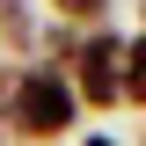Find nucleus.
<instances>
[{
	"label": "nucleus",
	"mask_w": 146,
	"mask_h": 146,
	"mask_svg": "<svg viewBox=\"0 0 146 146\" xmlns=\"http://www.w3.org/2000/svg\"><path fill=\"white\" fill-rule=\"evenodd\" d=\"M44 7H51L66 29H95V22L110 15V0H44Z\"/></svg>",
	"instance_id": "obj_5"
},
{
	"label": "nucleus",
	"mask_w": 146,
	"mask_h": 146,
	"mask_svg": "<svg viewBox=\"0 0 146 146\" xmlns=\"http://www.w3.org/2000/svg\"><path fill=\"white\" fill-rule=\"evenodd\" d=\"M139 146H146V139H139Z\"/></svg>",
	"instance_id": "obj_9"
},
{
	"label": "nucleus",
	"mask_w": 146,
	"mask_h": 146,
	"mask_svg": "<svg viewBox=\"0 0 146 146\" xmlns=\"http://www.w3.org/2000/svg\"><path fill=\"white\" fill-rule=\"evenodd\" d=\"M7 95H15V66H0V124H7Z\"/></svg>",
	"instance_id": "obj_6"
},
{
	"label": "nucleus",
	"mask_w": 146,
	"mask_h": 146,
	"mask_svg": "<svg viewBox=\"0 0 146 146\" xmlns=\"http://www.w3.org/2000/svg\"><path fill=\"white\" fill-rule=\"evenodd\" d=\"M80 146H117V139H102V131H88V139H80Z\"/></svg>",
	"instance_id": "obj_7"
},
{
	"label": "nucleus",
	"mask_w": 146,
	"mask_h": 146,
	"mask_svg": "<svg viewBox=\"0 0 146 146\" xmlns=\"http://www.w3.org/2000/svg\"><path fill=\"white\" fill-rule=\"evenodd\" d=\"M73 124H80V95H73V80H66L58 66H29V73H15L7 131H15L22 146H51V139H66Z\"/></svg>",
	"instance_id": "obj_1"
},
{
	"label": "nucleus",
	"mask_w": 146,
	"mask_h": 146,
	"mask_svg": "<svg viewBox=\"0 0 146 146\" xmlns=\"http://www.w3.org/2000/svg\"><path fill=\"white\" fill-rule=\"evenodd\" d=\"M117 102L146 110V29L124 36V66H117Z\"/></svg>",
	"instance_id": "obj_3"
},
{
	"label": "nucleus",
	"mask_w": 146,
	"mask_h": 146,
	"mask_svg": "<svg viewBox=\"0 0 146 146\" xmlns=\"http://www.w3.org/2000/svg\"><path fill=\"white\" fill-rule=\"evenodd\" d=\"M139 15H146V0H139Z\"/></svg>",
	"instance_id": "obj_8"
},
{
	"label": "nucleus",
	"mask_w": 146,
	"mask_h": 146,
	"mask_svg": "<svg viewBox=\"0 0 146 146\" xmlns=\"http://www.w3.org/2000/svg\"><path fill=\"white\" fill-rule=\"evenodd\" d=\"M29 44H36L29 0H0V51H29Z\"/></svg>",
	"instance_id": "obj_4"
},
{
	"label": "nucleus",
	"mask_w": 146,
	"mask_h": 146,
	"mask_svg": "<svg viewBox=\"0 0 146 146\" xmlns=\"http://www.w3.org/2000/svg\"><path fill=\"white\" fill-rule=\"evenodd\" d=\"M117 66H124V36H110V29H80L73 66H66L80 110H117Z\"/></svg>",
	"instance_id": "obj_2"
}]
</instances>
